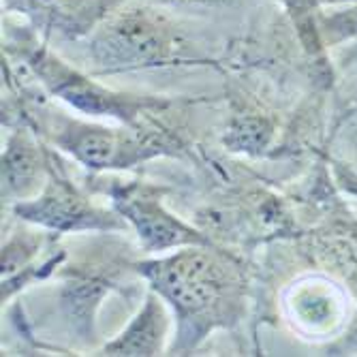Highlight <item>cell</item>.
<instances>
[{"instance_id": "1", "label": "cell", "mask_w": 357, "mask_h": 357, "mask_svg": "<svg viewBox=\"0 0 357 357\" xmlns=\"http://www.w3.org/2000/svg\"><path fill=\"white\" fill-rule=\"evenodd\" d=\"M192 244L158 261L142 264V274L165 298L178 319L180 336L195 342L216 326L238 321L244 304V276L227 255Z\"/></svg>"}, {"instance_id": "2", "label": "cell", "mask_w": 357, "mask_h": 357, "mask_svg": "<svg viewBox=\"0 0 357 357\" xmlns=\"http://www.w3.org/2000/svg\"><path fill=\"white\" fill-rule=\"evenodd\" d=\"M88 54L94 67L107 73L199 62L206 56L188 24L135 0H128L90 32Z\"/></svg>"}, {"instance_id": "3", "label": "cell", "mask_w": 357, "mask_h": 357, "mask_svg": "<svg viewBox=\"0 0 357 357\" xmlns=\"http://www.w3.org/2000/svg\"><path fill=\"white\" fill-rule=\"evenodd\" d=\"M24 60L52 94L92 116H112L126 122H137L144 112L167 107V101L163 99H139L133 94L112 92L103 88L101 84L71 69L67 62L56 58L37 41H32V47L24 54Z\"/></svg>"}, {"instance_id": "4", "label": "cell", "mask_w": 357, "mask_h": 357, "mask_svg": "<svg viewBox=\"0 0 357 357\" xmlns=\"http://www.w3.org/2000/svg\"><path fill=\"white\" fill-rule=\"evenodd\" d=\"M160 195H163V190L144 182H131L112 188V197L118 212L126 220H131L144 248L148 252H154V250H169L178 246L210 244L192 227L172 216L163 208Z\"/></svg>"}, {"instance_id": "5", "label": "cell", "mask_w": 357, "mask_h": 357, "mask_svg": "<svg viewBox=\"0 0 357 357\" xmlns=\"http://www.w3.org/2000/svg\"><path fill=\"white\" fill-rule=\"evenodd\" d=\"M15 212L30 222L62 234L86 229L107 231L124 227L118 216L90 204V199L73 186V182L58 178L54 172H50V182L43 192H39L35 199L22 202Z\"/></svg>"}, {"instance_id": "6", "label": "cell", "mask_w": 357, "mask_h": 357, "mask_svg": "<svg viewBox=\"0 0 357 357\" xmlns=\"http://www.w3.org/2000/svg\"><path fill=\"white\" fill-rule=\"evenodd\" d=\"M5 7L32 20L37 26L77 39L99 26L128 0H3Z\"/></svg>"}, {"instance_id": "7", "label": "cell", "mask_w": 357, "mask_h": 357, "mask_svg": "<svg viewBox=\"0 0 357 357\" xmlns=\"http://www.w3.org/2000/svg\"><path fill=\"white\" fill-rule=\"evenodd\" d=\"M289 317L310 336L332 334L344 319V300L334 282L308 278L298 282L287 298Z\"/></svg>"}, {"instance_id": "8", "label": "cell", "mask_w": 357, "mask_h": 357, "mask_svg": "<svg viewBox=\"0 0 357 357\" xmlns=\"http://www.w3.org/2000/svg\"><path fill=\"white\" fill-rule=\"evenodd\" d=\"M50 172V156L43 154L28 131L20 128L11 135L3 154V199H35Z\"/></svg>"}, {"instance_id": "9", "label": "cell", "mask_w": 357, "mask_h": 357, "mask_svg": "<svg viewBox=\"0 0 357 357\" xmlns=\"http://www.w3.org/2000/svg\"><path fill=\"white\" fill-rule=\"evenodd\" d=\"M118 264L114 259H94V261H84L82 266L71 270V276L62 287V306L67 310L69 319L75 323V328L86 334L94 308L101 304L103 296L109 291L116 278Z\"/></svg>"}, {"instance_id": "10", "label": "cell", "mask_w": 357, "mask_h": 357, "mask_svg": "<svg viewBox=\"0 0 357 357\" xmlns=\"http://www.w3.org/2000/svg\"><path fill=\"white\" fill-rule=\"evenodd\" d=\"M169 319L158 294H150L128 328L105 344L107 355H158L167 340Z\"/></svg>"}, {"instance_id": "11", "label": "cell", "mask_w": 357, "mask_h": 357, "mask_svg": "<svg viewBox=\"0 0 357 357\" xmlns=\"http://www.w3.org/2000/svg\"><path fill=\"white\" fill-rule=\"evenodd\" d=\"M272 133H274V126L266 116H261V114H240L231 120L222 142L229 150L246 152V154H259L270 144Z\"/></svg>"}, {"instance_id": "12", "label": "cell", "mask_w": 357, "mask_h": 357, "mask_svg": "<svg viewBox=\"0 0 357 357\" xmlns=\"http://www.w3.org/2000/svg\"><path fill=\"white\" fill-rule=\"evenodd\" d=\"M41 236L22 231L3 246V287L11 284L17 276H24L35 255L41 250Z\"/></svg>"}, {"instance_id": "13", "label": "cell", "mask_w": 357, "mask_h": 357, "mask_svg": "<svg viewBox=\"0 0 357 357\" xmlns=\"http://www.w3.org/2000/svg\"><path fill=\"white\" fill-rule=\"evenodd\" d=\"M317 30H319V37L328 45L342 43L347 39L357 37V5H353L344 11L319 15Z\"/></svg>"}]
</instances>
